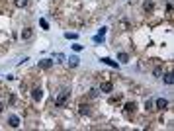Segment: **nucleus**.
<instances>
[{
  "label": "nucleus",
  "mask_w": 174,
  "mask_h": 131,
  "mask_svg": "<svg viewBox=\"0 0 174 131\" xmlns=\"http://www.w3.org/2000/svg\"><path fill=\"white\" fill-rule=\"evenodd\" d=\"M153 10H155V2H153V0H145L143 2V12L145 14H151Z\"/></svg>",
  "instance_id": "obj_7"
},
{
  "label": "nucleus",
  "mask_w": 174,
  "mask_h": 131,
  "mask_svg": "<svg viewBox=\"0 0 174 131\" xmlns=\"http://www.w3.org/2000/svg\"><path fill=\"white\" fill-rule=\"evenodd\" d=\"M168 108V100L166 98H159V100L155 102V110H166Z\"/></svg>",
  "instance_id": "obj_6"
},
{
  "label": "nucleus",
  "mask_w": 174,
  "mask_h": 131,
  "mask_svg": "<svg viewBox=\"0 0 174 131\" xmlns=\"http://www.w3.org/2000/svg\"><path fill=\"white\" fill-rule=\"evenodd\" d=\"M94 41H96V43H104V35H96V37H94Z\"/></svg>",
  "instance_id": "obj_18"
},
{
  "label": "nucleus",
  "mask_w": 174,
  "mask_h": 131,
  "mask_svg": "<svg viewBox=\"0 0 174 131\" xmlns=\"http://www.w3.org/2000/svg\"><path fill=\"white\" fill-rule=\"evenodd\" d=\"M65 37H67V39H76L78 35L76 34H65Z\"/></svg>",
  "instance_id": "obj_19"
},
{
  "label": "nucleus",
  "mask_w": 174,
  "mask_h": 131,
  "mask_svg": "<svg viewBox=\"0 0 174 131\" xmlns=\"http://www.w3.org/2000/svg\"><path fill=\"white\" fill-rule=\"evenodd\" d=\"M111 90H114V84H111L110 80H104V82L100 84V92H104V94H110Z\"/></svg>",
  "instance_id": "obj_4"
},
{
  "label": "nucleus",
  "mask_w": 174,
  "mask_h": 131,
  "mask_svg": "<svg viewBox=\"0 0 174 131\" xmlns=\"http://www.w3.org/2000/svg\"><path fill=\"white\" fill-rule=\"evenodd\" d=\"M39 24H41V27H43V30H47V27H49V26H47V22H45V20H39Z\"/></svg>",
  "instance_id": "obj_20"
},
{
  "label": "nucleus",
  "mask_w": 174,
  "mask_h": 131,
  "mask_svg": "<svg viewBox=\"0 0 174 131\" xmlns=\"http://www.w3.org/2000/svg\"><path fill=\"white\" fill-rule=\"evenodd\" d=\"M20 37H22V41H30V39H34V27H26V30H22Z\"/></svg>",
  "instance_id": "obj_2"
},
{
  "label": "nucleus",
  "mask_w": 174,
  "mask_h": 131,
  "mask_svg": "<svg viewBox=\"0 0 174 131\" xmlns=\"http://www.w3.org/2000/svg\"><path fill=\"white\" fill-rule=\"evenodd\" d=\"M104 65H110V67H114V69H119V65L115 63V61H111V59H108V57H104V59H100Z\"/></svg>",
  "instance_id": "obj_13"
},
{
  "label": "nucleus",
  "mask_w": 174,
  "mask_h": 131,
  "mask_svg": "<svg viewBox=\"0 0 174 131\" xmlns=\"http://www.w3.org/2000/svg\"><path fill=\"white\" fill-rule=\"evenodd\" d=\"M78 63H80V59H78V57H70L69 59V67H78Z\"/></svg>",
  "instance_id": "obj_15"
},
{
  "label": "nucleus",
  "mask_w": 174,
  "mask_h": 131,
  "mask_svg": "<svg viewBox=\"0 0 174 131\" xmlns=\"http://www.w3.org/2000/svg\"><path fill=\"white\" fill-rule=\"evenodd\" d=\"M118 61H119V63H123V65L129 63V55H127L125 51H119V53H118Z\"/></svg>",
  "instance_id": "obj_12"
},
{
  "label": "nucleus",
  "mask_w": 174,
  "mask_h": 131,
  "mask_svg": "<svg viewBox=\"0 0 174 131\" xmlns=\"http://www.w3.org/2000/svg\"><path fill=\"white\" fill-rule=\"evenodd\" d=\"M53 63H55L53 59H41L39 63H37V67H39V69H45V71H47V69L53 67Z\"/></svg>",
  "instance_id": "obj_5"
},
{
  "label": "nucleus",
  "mask_w": 174,
  "mask_h": 131,
  "mask_svg": "<svg viewBox=\"0 0 174 131\" xmlns=\"http://www.w3.org/2000/svg\"><path fill=\"white\" fill-rule=\"evenodd\" d=\"M153 75H155L156 78H160V76H163V69H160V67H156L155 71H153Z\"/></svg>",
  "instance_id": "obj_17"
},
{
  "label": "nucleus",
  "mask_w": 174,
  "mask_h": 131,
  "mask_svg": "<svg viewBox=\"0 0 174 131\" xmlns=\"http://www.w3.org/2000/svg\"><path fill=\"white\" fill-rule=\"evenodd\" d=\"M4 112V102H0V113Z\"/></svg>",
  "instance_id": "obj_22"
},
{
  "label": "nucleus",
  "mask_w": 174,
  "mask_h": 131,
  "mask_svg": "<svg viewBox=\"0 0 174 131\" xmlns=\"http://www.w3.org/2000/svg\"><path fill=\"white\" fill-rule=\"evenodd\" d=\"M30 4V0H14V6L16 8H26Z\"/></svg>",
  "instance_id": "obj_14"
},
{
  "label": "nucleus",
  "mask_w": 174,
  "mask_h": 131,
  "mask_svg": "<svg viewBox=\"0 0 174 131\" xmlns=\"http://www.w3.org/2000/svg\"><path fill=\"white\" fill-rule=\"evenodd\" d=\"M31 98H34V102H39L41 98H43V90H41V88H34V90H31Z\"/></svg>",
  "instance_id": "obj_9"
},
{
  "label": "nucleus",
  "mask_w": 174,
  "mask_h": 131,
  "mask_svg": "<svg viewBox=\"0 0 174 131\" xmlns=\"http://www.w3.org/2000/svg\"><path fill=\"white\" fill-rule=\"evenodd\" d=\"M72 49H74V51H82L84 47H82V45H72Z\"/></svg>",
  "instance_id": "obj_21"
},
{
  "label": "nucleus",
  "mask_w": 174,
  "mask_h": 131,
  "mask_svg": "<svg viewBox=\"0 0 174 131\" xmlns=\"http://www.w3.org/2000/svg\"><path fill=\"white\" fill-rule=\"evenodd\" d=\"M78 113H80V116H88V113H90V106L82 102V104L78 106Z\"/></svg>",
  "instance_id": "obj_11"
},
{
  "label": "nucleus",
  "mask_w": 174,
  "mask_h": 131,
  "mask_svg": "<svg viewBox=\"0 0 174 131\" xmlns=\"http://www.w3.org/2000/svg\"><path fill=\"white\" fill-rule=\"evenodd\" d=\"M145 110H147V112H149V110H155V102L147 100V102H145Z\"/></svg>",
  "instance_id": "obj_16"
},
{
  "label": "nucleus",
  "mask_w": 174,
  "mask_h": 131,
  "mask_svg": "<svg viewBox=\"0 0 174 131\" xmlns=\"http://www.w3.org/2000/svg\"><path fill=\"white\" fill-rule=\"evenodd\" d=\"M70 100V90H61L59 94L55 96V106L57 108H65Z\"/></svg>",
  "instance_id": "obj_1"
},
{
  "label": "nucleus",
  "mask_w": 174,
  "mask_h": 131,
  "mask_svg": "<svg viewBox=\"0 0 174 131\" xmlns=\"http://www.w3.org/2000/svg\"><path fill=\"white\" fill-rule=\"evenodd\" d=\"M8 125H10V127H20V117L18 116H14V113H10V116H8Z\"/></svg>",
  "instance_id": "obj_3"
},
{
  "label": "nucleus",
  "mask_w": 174,
  "mask_h": 131,
  "mask_svg": "<svg viewBox=\"0 0 174 131\" xmlns=\"http://www.w3.org/2000/svg\"><path fill=\"white\" fill-rule=\"evenodd\" d=\"M160 78H163V82L168 84V86H172V84H174V76H172V72H166V75H163Z\"/></svg>",
  "instance_id": "obj_10"
},
{
  "label": "nucleus",
  "mask_w": 174,
  "mask_h": 131,
  "mask_svg": "<svg viewBox=\"0 0 174 131\" xmlns=\"http://www.w3.org/2000/svg\"><path fill=\"white\" fill-rule=\"evenodd\" d=\"M123 110H125V113H135V110H137V104H135V102H127L125 106H123Z\"/></svg>",
  "instance_id": "obj_8"
}]
</instances>
